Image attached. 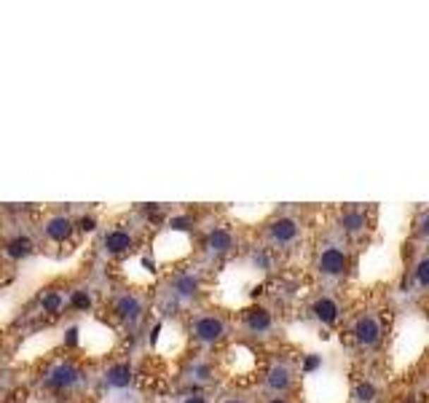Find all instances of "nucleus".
I'll list each match as a JSON object with an SVG mask.
<instances>
[{"label":"nucleus","instance_id":"473e14b6","mask_svg":"<svg viewBox=\"0 0 429 403\" xmlns=\"http://www.w3.org/2000/svg\"><path fill=\"white\" fill-rule=\"evenodd\" d=\"M78 223L83 231H94V228H97V221H94V218H80Z\"/></svg>","mask_w":429,"mask_h":403},{"label":"nucleus","instance_id":"1a4fd4ad","mask_svg":"<svg viewBox=\"0 0 429 403\" xmlns=\"http://www.w3.org/2000/svg\"><path fill=\"white\" fill-rule=\"evenodd\" d=\"M121 274L132 285H150L156 280V264H153L150 253H134L132 258H126L121 264Z\"/></svg>","mask_w":429,"mask_h":403},{"label":"nucleus","instance_id":"f8f14e48","mask_svg":"<svg viewBox=\"0 0 429 403\" xmlns=\"http://www.w3.org/2000/svg\"><path fill=\"white\" fill-rule=\"evenodd\" d=\"M226 336V322L217 315H201L199 320L193 322V339L201 344H217Z\"/></svg>","mask_w":429,"mask_h":403},{"label":"nucleus","instance_id":"7ed1b4c3","mask_svg":"<svg viewBox=\"0 0 429 403\" xmlns=\"http://www.w3.org/2000/svg\"><path fill=\"white\" fill-rule=\"evenodd\" d=\"M301 390H303V401L306 403H346L349 376L333 358H327L317 368L303 374Z\"/></svg>","mask_w":429,"mask_h":403},{"label":"nucleus","instance_id":"c85d7f7f","mask_svg":"<svg viewBox=\"0 0 429 403\" xmlns=\"http://www.w3.org/2000/svg\"><path fill=\"white\" fill-rule=\"evenodd\" d=\"M349 398H354V403H375L378 398V387L373 382L362 379L357 385H349Z\"/></svg>","mask_w":429,"mask_h":403},{"label":"nucleus","instance_id":"7c9ffc66","mask_svg":"<svg viewBox=\"0 0 429 403\" xmlns=\"http://www.w3.org/2000/svg\"><path fill=\"white\" fill-rule=\"evenodd\" d=\"M67 304L73 309H78V312H89L92 309V293L89 291H83V288H78V291H73L70 293V298H67Z\"/></svg>","mask_w":429,"mask_h":403},{"label":"nucleus","instance_id":"4be33fe9","mask_svg":"<svg viewBox=\"0 0 429 403\" xmlns=\"http://www.w3.org/2000/svg\"><path fill=\"white\" fill-rule=\"evenodd\" d=\"M107 385H110V390H116V392H121V390H129L132 387V366L129 363H113L110 368H107Z\"/></svg>","mask_w":429,"mask_h":403},{"label":"nucleus","instance_id":"9b49d317","mask_svg":"<svg viewBox=\"0 0 429 403\" xmlns=\"http://www.w3.org/2000/svg\"><path fill=\"white\" fill-rule=\"evenodd\" d=\"M271 213H274L271 202H260V204L258 202H244V204H231L228 207V218H234L236 223H244V226H255Z\"/></svg>","mask_w":429,"mask_h":403},{"label":"nucleus","instance_id":"b1692460","mask_svg":"<svg viewBox=\"0 0 429 403\" xmlns=\"http://www.w3.org/2000/svg\"><path fill=\"white\" fill-rule=\"evenodd\" d=\"M6 255L13 258V261H30L35 255V242L25 237V234H16L13 240H8L6 245Z\"/></svg>","mask_w":429,"mask_h":403},{"label":"nucleus","instance_id":"f704fd0d","mask_svg":"<svg viewBox=\"0 0 429 403\" xmlns=\"http://www.w3.org/2000/svg\"><path fill=\"white\" fill-rule=\"evenodd\" d=\"M268 403H287V398H279V395H274V398H268Z\"/></svg>","mask_w":429,"mask_h":403},{"label":"nucleus","instance_id":"ddd939ff","mask_svg":"<svg viewBox=\"0 0 429 403\" xmlns=\"http://www.w3.org/2000/svg\"><path fill=\"white\" fill-rule=\"evenodd\" d=\"M317 269H320L325 277H341L349 269V255L346 250H341L338 245H327L325 250H320L317 258Z\"/></svg>","mask_w":429,"mask_h":403},{"label":"nucleus","instance_id":"f03ea898","mask_svg":"<svg viewBox=\"0 0 429 403\" xmlns=\"http://www.w3.org/2000/svg\"><path fill=\"white\" fill-rule=\"evenodd\" d=\"M263 277H266V269L255 258H236L220 269L217 285H214V301L228 309L250 307Z\"/></svg>","mask_w":429,"mask_h":403},{"label":"nucleus","instance_id":"5701e85b","mask_svg":"<svg viewBox=\"0 0 429 403\" xmlns=\"http://www.w3.org/2000/svg\"><path fill=\"white\" fill-rule=\"evenodd\" d=\"M231 247H234V231H231V228L220 226L210 231V237H207V250H210V253L226 255L231 253Z\"/></svg>","mask_w":429,"mask_h":403},{"label":"nucleus","instance_id":"423d86ee","mask_svg":"<svg viewBox=\"0 0 429 403\" xmlns=\"http://www.w3.org/2000/svg\"><path fill=\"white\" fill-rule=\"evenodd\" d=\"M193 253V237L188 231H172V228H164L156 234V240L150 245V258L156 267L164 264H177L188 255Z\"/></svg>","mask_w":429,"mask_h":403},{"label":"nucleus","instance_id":"a878e982","mask_svg":"<svg viewBox=\"0 0 429 403\" xmlns=\"http://www.w3.org/2000/svg\"><path fill=\"white\" fill-rule=\"evenodd\" d=\"M116 315H119L121 320H126V322H134L140 315H143V304H140V298L137 296H121L119 301H116Z\"/></svg>","mask_w":429,"mask_h":403},{"label":"nucleus","instance_id":"f3484780","mask_svg":"<svg viewBox=\"0 0 429 403\" xmlns=\"http://www.w3.org/2000/svg\"><path fill=\"white\" fill-rule=\"evenodd\" d=\"M73 231H75V221L67 218V215H54V218L46 221V226H43V234L52 242H67L73 237Z\"/></svg>","mask_w":429,"mask_h":403},{"label":"nucleus","instance_id":"412c9836","mask_svg":"<svg viewBox=\"0 0 429 403\" xmlns=\"http://www.w3.org/2000/svg\"><path fill=\"white\" fill-rule=\"evenodd\" d=\"M102 245H105L107 253L113 255H121V253H129L134 247V240L129 231H123V228H110L105 237H102Z\"/></svg>","mask_w":429,"mask_h":403},{"label":"nucleus","instance_id":"20e7f679","mask_svg":"<svg viewBox=\"0 0 429 403\" xmlns=\"http://www.w3.org/2000/svg\"><path fill=\"white\" fill-rule=\"evenodd\" d=\"M400 242L392 237H378V240L360 255L357 264V280L362 285H375V282H389L394 280L402 271V255H400Z\"/></svg>","mask_w":429,"mask_h":403},{"label":"nucleus","instance_id":"f257e3e1","mask_svg":"<svg viewBox=\"0 0 429 403\" xmlns=\"http://www.w3.org/2000/svg\"><path fill=\"white\" fill-rule=\"evenodd\" d=\"M429 344V320L424 312L408 309L402 312L392 328V371L405 374L424 358Z\"/></svg>","mask_w":429,"mask_h":403},{"label":"nucleus","instance_id":"aec40b11","mask_svg":"<svg viewBox=\"0 0 429 403\" xmlns=\"http://www.w3.org/2000/svg\"><path fill=\"white\" fill-rule=\"evenodd\" d=\"M244 325L253 331V334H266L274 328V317L266 307H247L244 312Z\"/></svg>","mask_w":429,"mask_h":403},{"label":"nucleus","instance_id":"6e6552de","mask_svg":"<svg viewBox=\"0 0 429 403\" xmlns=\"http://www.w3.org/2000/svg\"><path fill=\"white\" fill-rule=\"evenodd\" d=\"M62 328H40L35 334H30L27 339H22V344L16 347L13 361L16 363H35L38 358L49 355L52 349H56L62 344Z\"/></svg>","mask_w":429,"mask_h":403},{"label":"nucleus","instance_id":"9d476101","mask_svg":"<svg viewBox=\"0 0 429 403\" xmlns=\"http://www.w3.org/2000/svg\"><path fill=\"white\" fill-rule=\"evenodd\" d=\"M226 368L231 376H250L258 368V355L247 344H231L226 349Z\"/></svg>","mask_w":429,"mask_h":403},{"label":"nucleus","instance_id":"72a5a7b5","mask_svg":"<svg viewBox=\"0 0 429 403\" xmlns=\"http://www.w3.org/2000/svg\"><path fill=\"white\" fill-rule=\"evenodd\" d=\"M183 403H207V401H204L201 395H186V398H183Z\"/></svg>","mask_w":429,"mask_h":403},{"label":"nucleus","instance_id":"6ab92c4d","mask_svg":"<svg viewBox=\"0 0 429 403\" xmlns=\"http://www.w3.org/2000/svg\"><path fill=\"white\" fill-rule=\"evenodd\" d=\"M266 385H268V390H274L277 395L284 392V390H290V385H293V368H290L287 363L277 361L271 368H268Z\"/></svg>","mask_w":429,"mask_h":403},{"label":"nucleus","instance_id":"bb28decb","mask_svg":"<svg viewBox=\"0 0 429 403\" xmlns=\"http://www.w3.org/2000/svg\"><path fill=\"white\" fill-rule=\"evenodd\" d=\"M172 291H174V296L177 298H196L199 296V291H201V282L193 277V274H177L174 277V282H172Z\"/></svg>","mask_w":429,"mask_h":403},{"label":"nucleus","instance_id":"e433bc0d","mask_svg":"<svg viewBox=\"0 0 429 403\" xmlns=\"http://www.w3.org/2000/svg\"><path fill=\"white\" fill-rule=\"evenodd\" d=\"M405 403H421V401H416V398H408V401H405Z\"/></svg>","mask_w":429,"mask_h":403},{"label":"nucleus","instance_id":"2eb2a0df","mask_svg":"<svg viewBox=\"0 0 429 403\" xmlns=\"http://www.w3.org/2000/svg\"><path fill=\"white\" fill-rule=\"evenodd\" d=\"M354 339L360 341L362 347H375L384 336V328H381V320L375 315H360L357 322H354Z\"/></svg>","mask_w":429,"mask_h":403},{"label":"nucleus","instance_id":"cd10ccee","mask_svg":"<svg viewBox=\"0 0 429 403\" xmlns=\"http://www.w3.org/2000/svg\"><path fill=\"white\" fill-rule=\"evenodd\" d=\"M365 226H368V215L362 213V210H357V207L344 210V215H341V228H344L346 234H362Z\"/></svg>","mask_w":429,"mask_h":403},{"label":"nucleus","instance_id":"393cba45","mask_svg":"<svg viewBox=\"0 0 429 403\" xmlns=\"http://www.w3.org/2000/svg\"><path fill=\"white\" fill-rule=\"evenodd\" d=\"M27 296H30V291H25L22 285H19V288H13V293L0 296V328L13 317V309H16V304H19V298L25 301Z\"/></svg>","mask_w":429,"mask_h":403},{"label":"nucleus","instance_id":"dca6fc26","mask_svg":"<svg viewBox=\"0 0 429 403\" xmlns=\"http://www.w3.org/2000/svg\"><path fill=\"white\" fill-rule=\"evenodd\" d=\"M268 237L274 245H293L298 240V221L295 218H277L268 226Z\"/></svg>","mask_w":429,"mask_h":403},{"label":"nucleus","instance_id":"39448f33","mask_svg":"<svg viewBox=\"0 0 429 403\" xmlns=\"http://www.w3.org/2000/svg\"><path fill=\"white\" fill-rule=\"evenodd\" d=\"M116 341H119L116 331H113L107 322L92 317V315H86V317L75 325V347H78L86 358H92V361L105 358L107 352H113Z\"/></svg>","mask_w":429,"mask_h":403},{"label":"nucleus","instance_id":"0eeeda50","mask_svg":"<svg viewBox=\"0 0 429 403\" xmlns=\"http://www.w3.org/2000/svg\"><path fill=\"white\" fill-rule=\"evenodd\" d=\"M188 347V331L186 325L174 317H167V320L159 325L156 331V339H153V352L159 358H167V361H174L180 358Z\"/></svg>","mask_w":429,"mask_h":403},{"label":"nucleus","instance_id":"2f4dec72","mask_svg":"<svg viewBox=\"0 0 429 403\" xmlns=\"http://www.w3.org/2000/svg\"><path fill=\"white\" fill-rule=\"evenodd\" d=\"M416 282L421 285V288H427L429 285V258L424 255L418 264H416Z\"/></svg>","mask_w":429,"mask_h":403},{"label":"nucleus","instance_id":"4468645a","mask_svg":"<svg viewBox=\"0 0 429 403\" xmlns=\"http://www.w3.org/2000/svg\"><path fill=\"white\" fill-rule=\"evenodd\" d=\"M78 382H80V371L73 366V363H56L52 371L46 374V387L54 390V392L73 390Z\"/></svg>","mask_w":429,"mask_h":403},{"label":"nucleus","instance_id":"c9c22d12","mask_svg":"<svg viewBox=\"0 0 429 403\" xmlns=\"http://www.w3.org/2000/svg\"><path fill=\"white\" fill-rule=\"evenodd\" d=\"M223 403H244V401H239V398H228V401H223Z\"/></svg>","mask_w":429,"mask_h":403},{"label":"nucleus","instance_id":"a211bd4d","mask_svg":"<svg viewBox=\"0 0 429 403\" xmlns=\"http://www.w3.org/2000/svg\"><path fill=\"white\" fill-rule=\"evenodd\" d=\"M311 312H314V320L322 322V325H335L338 317H341V307H338V301L330 298V296H320V298L311 304Z\"/></svg>","mask_w":429,"mask_h":403},{"label":"nucleus","instance_id":"c756f323","mask_svg":"<svg viewBox=\"0 0 429 403\" xmlns=\"http://www.w3.org/2000/svg\"><path fill=\"white\" fill-rule=\"evenodd\" d=\"M67 298L65 293H59V291H43L40 293V309L43 312H49V315H59L62 309H65Z\"/></svg>","mask_w":429,"mask_h":403}]
</instances>
